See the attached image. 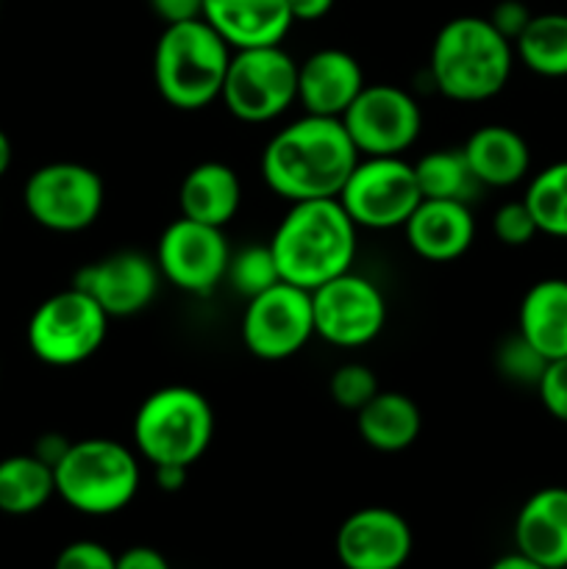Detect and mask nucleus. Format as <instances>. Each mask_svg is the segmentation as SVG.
Wrapping results in <instances>:
<instances>
[{"instance_id": "obj_1", "label": "nucleus", "mask_w": 567, "mask_h": 569, "mask_svg": "<svg viewBox=\"0 0 567 569\" xmlns=\"http://www.w3.org/2000/svg\"><path fill=\"white\" fill-rule=\"evenodd\" d=\"M359 159L342 120L304 114L267 142L261 176L267 187L289 203L339 198Z\"/></svg>"}, {"instance_id": "obj_2", "label": "nucleus", "mask_w": 567, "mask_h": 569, "mask_svg": "<svg viewBox=\"0 0 567 569\" xmlns=\"http://www.w3.org/2000/svg\"><path fill=\"white\" fill-rule=\"evenodd\" d=\"M267 244L276 256L281 281L311 292L354 267L359 239L356 222L342 203L326 198L289 203V211Z\"/></svg>"}, {"instance_id": "obj_3", "label": "nucleus", "mask_w": 567, "mask_h": 569, "mask_svg": "<svg viewBox=\"0 0 567 569\" xmlns=\"http://www.w3.org/2000/svg\"><path fill=\"white\" fill-rule=\"evenodd\" d=\"M511 70L515 44L487 17H454L434 37L428 72L448 100L484 103L504 92Z\"/></svg>"}, {"instance_id": "obj_4", "label": "nucleus", "mask_w": 567, "mask_h": 569, "mask_svg": "<svg viewBox=\"0 0 567 569\" xmlns=\"http://www.w3.org/2000/svg\"><path fill=\"white\" fill-rule=\"evenodd\" d=\"M231 53L203 17L165 26L153 50L156 89L172 109H206L220 100Z\"/></svg>"}, {"instance_id": "obj_5", "label": "nucleus", "mask_w": 567, "mask_h": 569, "mask_svg": "<svg viewBox=\"0 0 567 569\" xmlns=\"http://www.w3.org/2000/svg\"><path fill=\"white\" fill-rule=\"evenodd\" d=\"M56 495L78 515L109 517L126 509L139 492V461L128 445L92 437L72 442L53 467Z\"/></svg>"}, {"instance_id": "obj_6", "label": "nucleus", "mask_w": 567, "mask_h": 569, "mask_svg": "<svg viewBox=\"0 0 567 569\" xmlns=\"http://www.w3.org/2000/svg\"><path fill=\"white\" fill-rule=\"evenodd\" d=\"M215 439V411L192 387L150 392L133 417V448L153 467H192Z\"/></svg>"}, {"instance_id": "obj_7", "label": "nucleus", "mask_w": 567, "mask_h": 569, "mask_svg": "<svg viewBox=\"0 0 567 569\" xmlns=\"http://www.w3.org/2000/svg\"><path fill=\"white\" fill-rule=\"evenodd\" d=\"M109 315L78 287L50 295L28 320V348L42 365L76 367L106 342Z\"/></svg>"}, {"instance_id": "obj_8", "label": "nucleus", "mask_w": 567, "mask_h": 569, "mask_svg": "<svg viewBox=\"0 0 567 569\" xmlns=\"http://www.w3.org/2000/svg\"><path fill=\"white\" fill-rule=\"evenodd\" d=\"M220 100L242 122L276 120L298 103V61L281 44L233 50Z\"/></svg>"}, {"instance_id": "obj_9", "label": "nucleus", "mask_w": 567, "mask_h": 569, "mask_svg": "<svg viewBox=\"0 0 567 569\" xmlns=\"http://www.w3.org/2000/svg\"><path fill=\"white\" fill-rule=\"evenodd\" d=\"M337 200L356 228L389 231L406 226L422 192L404 156H361Z\"/></svg>"}, {"instance_id": "obj_10", "label": "nucleus", "mask_w": 567, "mask_h": 569, "mask_svg": "<svg viewBox=\"0 0 567 569\" xmlns=\"http://www.w3.org/2000/svg\"><path fill=\"white\" fill-rule=\"evenodd\" d=\"M22 203L28 217L48 231H87L103 211V178L78 161H50L28 176Z\"/></svg>"}, {"instance_id": "obj_11", "label": "nucleus", "mask_w": 567, "mask_h": 569, "mask_svg": "<svg viewBox=\"0 0 567 569\" xmlns=\"http://www.w3.org/2000/svg\"><path fill=\"white\" fill-rule=\"evenodd\" d=\"M239 333L248 353L261 361H284L300 353L315 337L311 292L278 281L276 287L253 295L242 311Z\"/></svg>"}, {"instance_id": "obj_12", "label": "nucleus", "mask_w": 567, "mask_h": 569, "mask_svg": "<svg viewBox=\"0 0 567 569\" xmlns=\"http://www.w3.org/2000/svg\"><path fill=\"white\" fill-rule=\"evenodd\" d=\"M359 156H404L422 131V111L395 83H365L342 117Z\"/></svg>"}, {"instance_id": "obj_13", "label": "nucleus", "mask_w": 567, "mask_h": 569, "mask_svg": "<svg viewBox=\"0 0 567 569\" xmlns=\"http://www.w3.org/2000/svg\"><path fill=\"white\" fill-rule=\"evenodd\" d=\"M315 337L337 348H361L384 331L387 300L381 289L354 270L311 289Z\"/></svg>"}, {"instance_id": "obj_14", "label": "nucleus", "mask_w": 567, "mask_h": 569, "mask_svg": "<svg viewBox=\"0 0 567 569\" xmlns=\"http://www.w3.org/2000/svg\"><path fill=\"white\" fill-rule=\"evenodd\" d=\"M156 264L165 281L189 295H209L226 281L231 248L222 228L178 217L156 244Z\"/></svg>"}, {"instance_id": "obj_15", "label": "nucleus", "mask_w": 567, "mask_h": 569, "mask_svg": "<svg viewBox=\"0 0 567 569\" xmlns=\"http://www.w3.org/2000/svg\"><path fill=\"white\" fill-rule=\"evenodd\" d=\"M161 272L156 259L139 250H117L78 270L72 287L87 292L111 317H133L159 295Z\"/></svg>"}, {"instance_id": "obj_16", "label": "nucleus", "mask_w": 567, "mask_h": 569, "mask_svg": "<svg viewBox=\"0 0 567 569\" xmlns=\"http://www.w3.org/2000/svg\"><path fill=\"white\" fill-rule=\"evenodd\" d=\"M411 548L409 522L387 506L356 509L337 531V559L345 569H400Z\"/></svg>"}, {"instance_id": "obj_17", "label": "nucleus", "mask_w": 567, "mask_h": 569, "mask_svg": "<svg viewBox=\"0 0 567 569\" xmlns=\"http://www.w3.org/2000/svg\"><path fill=\"white\" fill-rule=\"evenodd\" d=\"M365 89V72L356 56L342 48L315 50L298 64V103L306 114L342 117Z\"/></svg>"}, {"instance_id": "obj_18", "label": "nucleus", "mask_w": 567, "mask_h": 569, "mask_svg": "<svg viewBox=\"0 0 567 569\" xmlns=\"http://www.w3.org/2000/svg\"><path fill=\"white\" fill-rule=\"evenodd\" d=\"M406 242L426 261H454L470 250L476 220L470 203L422 198L404 226Z\"/></svg>"}, {"instance_id": "obj_19", "label": "nucleus", "mask_w": 567, "mask_h": 569, "mask_svg": "<svg viewBox=\"0 0 567 569\" xmlns=\"http://www.w3.org/2000/svg\"><path fill=\"white\" fill-rule=\"evenodd\" d=\"M515 550L545 569H567V487L537 489L520 506Z\"/></svg>"}, {"instance_id": "obj_20", "label": "nucleus", "mask_w": 567, "mask_h": 569, "mask_svg": "<svg viewBox=\"0 0 567 569\" xmlns=\"http://www.w3.org/2000/svg\"><path fill=\"white\" fill-rule=\"evenodd\" d=\"M200 17L231 50L281 44L295 26L287 0H203Z\"/></svg>"}, {"instance_id": "obj_21", "label": "nucleus", "mask_w": 567, "mask_h": 569, "mask_svg": "<svg viewBox=\"0 0 567 569\" xmlns=\"http://www.w3.org/2000/svg\"><path fill=\"white\" fill-rule=\"evenodd\" d=\"M472 176L481 187L506 189L520 183L531 170V148L509 126H481L461 144Z\"/></svg>"}, {"instance_id": "obj_22", "label": "nucleus", "mask_w": 567, "mask_h": 569, "mask_svg": "<svg viewBox=\"0 0 567 569\" xmlns=\"http://www.w3.org/2000/svg\"><path fill=\"white\" fill-rule=\"evenodd\" d=\"M178 206L187 220L226 228L242 206V181L222 161H200L183 176Z\"/></svg>"}, {"instance_id": "obj_23", "label": "nucleus", "mask_w": 567, "mask_h": 569, "mask_svg": "<svg viewBox=\"0 0 567 569\" xmlns=\"http://www.w3.org/2000/svg\"><path fill=\"white\" fill-rule=\"evenodd\" d=\"M517 333L548 361L567 356V278H543L523 295Z\"/></svg>"}, {"instance_id": "obj_24", "label": "nucleus", "mask_w": 567, "mask_h": 569, "mask_svg": "<svg viewBox=\"0 0 567 569\" xmlns=\"http://www.w3.org/2000/svg\"><path fill=\"white\" fill-rule=\"evenodd\" d=\"M356 431L367 448L378 450V453H400L420 437V406L404 392L378 389L376 398L365 409L356 411Z\"/></svg>"}, {"instance_id": "obj_25", "label": "nucleus", "mask_w": 567, "mask_h": 569, "mask_svg": "<svg viewBox=\"0 0 567 569\" xmlns=\"http://www.w3.org/2000/svg\"><path fill=\"white\" fill-rule=\"evenodd\" d=\"M56 495L53 467L33 453L6 456L0 461V511L9 517H28L44 509Z\"/></svg>"}, {"instance_id": "obj_26", "label": "nucleus", "mask_w": 567, "mask_h": 569, "mask_svg": "<svg viewBox=\"0 0 567 569\" xmlns=\"http://www.w3.org/2000/svg\"><path fill=\"white\" fill-rule=\"evenodd\" d=\"M515 59L543 78H567V14L545 11L515 39Z\"/></svg>"}, {"instance_id": "obj_27", "label": "nucleus", "mask_w": 567, "mask_h": 569, "mask_svg": "<svg viewBox=\"0 0 567 569\" xmlns=\"http://www.w3.org/2000/svg\"><path fill=\"white\" fill-rule=\"evenodd\" d=\"M415 176L422 198L431 200H461V203H470L472 192L481 187L476 176H472L461 148L431 150V153L420 156L415 164Z\"/></svg>"}, {"instance_id": "obj_28", "label": "nucleus", "mask_w": 567, "mask_h": 569, "mask_svg": "<svg viewBox=\"0 0 567 569\" xmlns=\"http://www.w3.org/2000/svg\"><path fill=\"white\" fill-rule=\"evenodd\" d=\"M523 200H526L539 233L567 239V161H556V164L539 170L528 181Z\"/></svg>"}, {"instance_id": "obj_29", "label": "nucleus", "mask_w": 567, "mask_h": 569, "mask_svg": "<svg viewBox=\"0 0 567 569\" xmlns=\"http://www.w3.org/2000/svg\"><path fill=\"white\" fill-rule=\"evenodd\" d=\"M226 281L231 283L233 292L242 295L245 300L265 292V289L276 287V283L281 281V272H278L276 256H272L270 244H248V248L231 253Z\"/></svg>"}, {"instance_id": "obj_30", "label": "nucleus", "mask_w": 567, "mask_h": 569, "mask_svg": "<svg viewBox=\"0 0 567 569\" xmlns=\"http://www.w3.org/2000/svg\"><path fill=\"white\" fill-rule=\"evenodd\" d=\"M495 367H498L500 378H506L509 383L537 389L539 378H543L545 367H548V359L528 339H523L520 333H511L495 350Z\"/></svg>"}, {"instance_id": "obj_31", "label": "nucleus", "mask_w": 567, "mask_h": 569, "mask_svg": "<svg viewBox=\"0 0 567 569\" xmlns=\"http://www.w3.org/2000/svg\"><path fill=\"white\" fill-rule=\"evenodd\" d=\"M378 378L376 372L367 365H359V361H348V365L337 367L328 381V392H331V400L345 411H359L370 403L378 395Z\"/></svg>"}, {"instance_id": "obj_32", "label": "nucleus", "mask_w": 567, "mask_h": 569, "mask_svg": "<svg viewBox=\"0 0 567 569\" xmlns=\"http://www.w3.org/2000/svg\"><path fill=\"white\" fill-rule=\"evenodd\" d=\"M493 233L506 248H523V244L534 242L539 228L528 211L526 200H509V203L500 206L493 217Z\"/></svg>"}, {"instance_id": "obj_33", "label": "nucleus", "mask_w": 567, "mask_h": 569, "mask_svg": "<svg viewBox=\"0 0 567 569\" xmlns=\"http://www.w3.org/2000/svg\"><path fill=\"white\" fill-rule=\"evenodd\" d=\"M537 395L545 411L556 422H565L567 426V356L548 361V367H545L543 378L537 383Z\"/></svg>"}, {"instance_id": "obj_34", "label": "nucleus", "mask_w": 567, "mask_h": 569, "mask_svg": "<svg viewBox=\"0 0 567 569\" xmlns=\"http://www.w3.org/2000/svg\"><path fill=\"white\" fill-rule=\"evenodd\" d=\"M53 569H117V556L106 545L92 539H78L61 548Z\"/></svg>"}, {"instance_id": "obj_35", "label": "nucleus", "mask_w": 567, "mask_h": 569, "mask_svg": "<svg viewBox=\"0 0 567 569\" xmlns=\"http://www.w3.org/2000/svg\"><path fill=\"white\" fill-rule=\"evenodd\" d=\"M531 9H528L523 0H500L498 6L493 9V14L487 17L489 22H493L495 28H498L500 33H504L506 39H509L511 44H515V39L520 37L523 31H526L528 20H531Z\"/></svg>"}, {"instance_id": "obj_36", "label": "nucleus", "mask_w": 567, "mask_h": 569, "mask_svg": "<svg viewBox=\"0 0 567 569\" xmlns=\"http://www.w3.org/2000/svg\"><path fill=\"white\" fill-rule=\"evenodd\" d=\"M148 3L165 26L198 20V17L203 14V0H148Z\"/></svg>"}, {"instance_id": "obj_37", "label": "nucleus", "mask_w": 567, "mask_h": 569, "mask_svg": "<svg viewBox=\"0 0 567 569\" xmlns=\"http://www.w3.org/2000/svg\"><path fill=\"white\" fill-rule=\"evenodd\" d=\"M117 569H170V561L148 545H137L128 548L126 553L117 556Z\"/></svg>"}, {"instance_id": "obj_38", "label": "nucleus", "mask_w": 567, "mask_h": 569, "mask_svg": "<svg viewBox=\"0 0 567 569\" xmlns=\"http://www.w3.org/2000/svg\"><path fill=\"white\" fill-rule=\"evenodd\" d=\"M337 0H287L289 14L295 22H317L334 9Z\"/></svg>"}, {"instance_id": "obj_39", "label": "nucleus", "mask_w": 567, "mask_h": 569, "mask_svg": "<svg viewBox=\"0 0 567 569\" xmlns=\"http://www.w3.org/2000/svg\"><path fill=\"white\" fill-rule=\"evenodd\" d=\"M70 439L61 437V433H44V437H39L37 448H33V456H39V459L44 461V465L56 467L61 461V456L70 450Z\"/></svg>"}, {"instance_id": "obj_40", "label": "nucleus", "mask_w": 567, "mask_h": 569, "mask_svg": "<svg viewBox=\"0 0 567 569\" xmlns=\"http://www.w3.org/2000/svg\"><path fill=\"white\" fill-rule=\"evenodd\" d=\"M153 476H156V487L165 489V492H178V489L187 483L189 467L161 465V467H153Z\"/></svg>"}, {"instance_id": "obj_41", "label": "nucleus", "mask_w": 567, "mask_h": 569, "mask_svg": "<svg viewBox=\"0 0 567 569\" xmlns=\"http://www.w3.org/2000/svg\"><path fill=\"white\" fill-rule=\"evenodd\" d=\"M489 569H545V567H539L537 561H531V559H526V556L523 553H509V556H500L498 561H495L493 567Z\"/></svg>"}, {"instance_id": "obj_42", "label": "nucleus", "mask_w": 567, "mask_h": 569, "mask_svg": "<svg viewBox=\"0 0 567 569\" xmlns=\"http://www.w3.org/2000/svg\"><path fill=\"white\" fill-rule=\"evenodd\" d=\"M11 159H14V150H11V139H9V133L0 128V178L9 172Z\"/></svg>"}]
</instances>
